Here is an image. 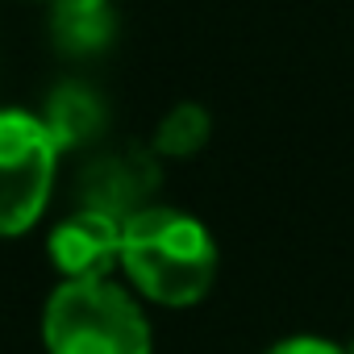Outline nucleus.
<instances>
[{"instance_id": "obj_1", "label": "nucleus", "mask_w": 354, "mask_h": 354, "mask_svg": "<svg viewBox=\"0 0 354 354\" xmlns=\"http://www.w3.org/2000/svg\"><path fill=\"white\" fill-rule=\"evenodd\" d=\"M121 267L158 304H196L217 275L213 234L180 209H142L125 221Z\"/></svg>"}, {"instance_id": "obj_2", "label": "nucleus", "mask_w": 354, "mask_h": 354, "mask_svg": "<svg viewBox=\"0 0 354 354\" xmlns=\"http://www.w3.org/2000/svg\"><path fill=\"white\" fill-rule=\"evenodd\" d=\"M42 337L50 354H150L142 308L113 283H63L46 300Z\"/></svg>"}, {"instance_id": "obj_3", "label": "nucleus", "mask_w": 354, "mask_h": 354, "mask_svg": "<svg viewBox=\"0 0 354 354\" xmlns=\"http://www.w3.org/2000/svg\"><path fill=\"white\" fill-rule=\"evenodd\" d=\"M59 142L42 117L0 109V238L26 234L50 196Z\"/></svg>"}, {"instance_id": "obj_4", "label": "nucleus", "mask_w": 354, "mask_h": 354, "mask_svg": "<svg viewBox=\"0 0 354 354\" xmlns=\"http://www.w3.org/2000/svg\"><path fill=\"white\" fill-rule=\"evenodd\" d=\"M121 238H125V225L117 217L84 209V213L67 217L63 225H55V234H50V263L71 283L104 279L121 263Z\"/></svg>"}, {"instance_id": "obj_5", "label": "nucleus", "mask_w": 354, "mask_h": 354, "mask_svg": "<svg viewBox=\"0 0 354 354\" xmlns=\"http://www.w3.org/2000/svg\"><path fill=\"white\" fill-rule=\"evenodd\" d=\"M158 180L154 162L142 154V150H125V154H109V158H96L88 171H84V201L88 209L96 213H109V217H133L142 213L138 201L150 192V184Z\"/></svg>"}, {"instance_id": "obj_6", "label": "nucleus", "mask_w": 354, "mask_h": 354, "mask_svg": "<svg viewBox=\"0 0 354 354\" xmlns=\"http://www.w3.org/2000/svg\"><path fill=\"white\" fill-rule=\"evenodd\" d=\"M46 129L55 133L59 150H71L80 142H88L100 129V100L80 88V84H63L50 100H46Z\"/></svg>"}, {"instance_id": "obj_7", "label": "nucleus", "mask_w": 354, "mask_h": 354, "mask_svg": "<svg viewBox=\"0 0 354 354\" xmlns=\"http://www.w3.org/2000/svg\"><path fill=\"white\" fill-rule=\"evenodd\" d=\"M55 34L67 50H96L109 42V0H55Z\"/></svg>"}, {"instance_id": "obj_8", "label": "nucleus", "mask_w": 354, "mask_h": 354, "mask_svg": "<svg viewBox=\"0 0 354 354\" xmlns=\"http://www.w3.org/2000/svg\"><path fill=\"white\" fill-rule=\"evenodd\" d=\"M209 138V113L201 104H180V109H171L158 125V150L162 154H175V158H184V154H196Z\"/></svg>"}, {"instance_id": "obj_9", "label": "nucleus", "mask_w": 354, "mask_h": 354, "mask_svg": "<svg viewBox=\"0 0 354 354\" xmlns=\"http://www.w3.org/2000/svg\"><path fill=\"white\" fill-rule=\"evenodd\" d=\"M267 354H346V350H337V346L325 342V337H283V342H275Z\"/></svg>"}]
</instances>
